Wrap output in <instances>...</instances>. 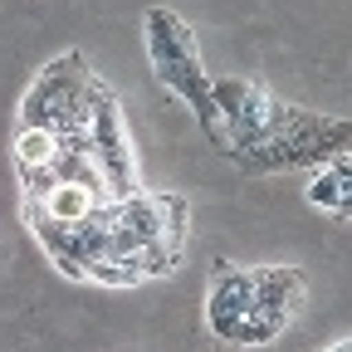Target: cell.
Returning a JSON list of instances; mask_svg holds the SVG:
<instances>
[{"label": "cell", "instance_id": "obj_1", "mask_svg": "<svg viewBox=\"0 0 352 352\" xmlns=\"http://www.w3.org/2000/svg\"><path fill=\"white\" fill-rule=\"evenodd\" d=\"M88 147H94V162L103 171L113 201L138 191V142L127 132L122 103L113 98V88L103 78H94V88H88Z\"/></svg>", "mask_w": 352, "mask_h": 352}, {"label": "cell", "instance_id": "obj_8", "mask_svg": "<svg viewBox=\"0 0 352 352\" xmlns=\"http://www.w3.org/2000/svg\"><path fill=\"white\" fill-rule=\"evenodd\" d=\"M303 196H308V206H318V210H333V215H338V210H342V201H347V182H342L333 166H318Z\"/></svg>", "mask_w": 352, "mask_h": 352}, {"label": "cell", "instance_id": "obj_4", "mask_svg": "<svg viewBox=\"0 0 352 352\" xmlns=\"http://www.w3.org/2000/svg\"><path fill=\"white\" fill-rule=\"evenodd\" d=\"M303 303V274L294 264H259L254 270V308L274 318H294V308Z\"/></svg>", "mask_w": 352, "mask_h": 352}, {"label": "cell", "instance_id": "obj_9", "mask_svg": "<svg viewBox=\"0 0 352 352\" xmlns=\"http://www.w3.org/2000/svg\"><path fill=\"white\" fill-rule=\"evenodd\" d=\"M328 352H352V342H338V347H328Z\"/></svg>", "mask_w": 352, "mask_h": 352}, {"label": "cell", "instance_id": "obj_2", "mask_svg": "<svg viewBox=\"0 0 352 352\" xmlns=\"http://www.w3.org/2000/svg\"><path fill=\"white\" fill-rule=\"evenodd\" d=\"M254 308V270H235V264H220L210 279V298H206V323L220 342H230L235 323Z\"/></svg>", "mask_w": 352, "mask_h": 352}, {"label": "cell", "instance_id": "obj_3", "mask_svg": "<svg viewBox=\"0 0 352 352\" xmlns=\"http://www.w3.org/2000/svg\"><path fill=\"white\" fill-rule=\"evenodd\" d=\"M103 201H113V191H108V182H103V171L98 176H83V182H59L50 196H44L39 206L50 210V220H59V226H83L88 215H94Z\"/></svg>", "mask_w": 352, "mask_h": 352}, {"label": "cell", "instance_id": "obj_5", "mask_svg": "<svg viewBox=\"0 0 352 352\" xmlns=\"http://www.w3.org/2000/svg\"><path fill=\"white\" fill-rule=\"evenodd\" d=\"M118 226L132 230L142 245L166 240V196H147V191H132L118 201Z\"/></svg>", "mask_w": 352, "mask_h": 352}, {"label": "cell", "instance_id": "obj_7", "mask_svg": "<svg viewBox=\"0 0 352 352\" xmlns=\"http://www.w3.org/2000/svg\"><path fill=\"white\" fill-rule=\"evenodd\" d=\"M279 333H284V318H274V314H259V308H250V314L235 323V333H230V347H270Z\"/></svg>", "mask_w": 352, "mask_h": 352}, {"label": "cell", "instance_id": "obj_6", "mask_svg": "<svg viewBox=\"0 0 352 352\" xmlns=\"http://www.w3.org/2000/svg\"><path fill=\"white\" fill-rule=\"evenodd\" d=\"M64 157V138L54 127H30V122H20V132H15V166L20 171H39V166H54Z\"/></svg>", "mask_w": 352, "mask_h": 352}]
</instances>
